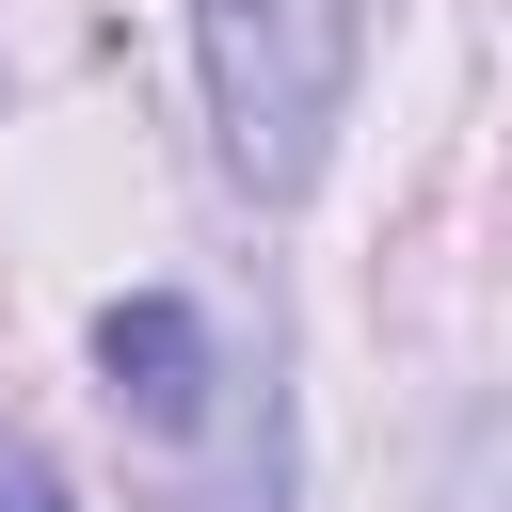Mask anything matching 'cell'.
<instances>
[{"label":"cell","mask_w":512,"mask_h":512,"mask_svg":"<svg viewBox=\"0 0 512 512\" xmlns=\"http://www.w3.org/2000/svg\"><path fill=\"white\" fill-rule=\"evenodd\" d=\"M96 400L128 432L144 512H288L272 320H240L208 288H112L96 304Z\"/></svg>","instance_id":"1"},{"label":"cell","mask_w":512,"mask_h":512,"mask_svg":"<svg viewBox=\"0 0 512 512\" xmlns=\"http://www.w3.org/2000/svg\"><path fill=\"white\" fill-rule=\"evenodd\" d=\"M192 80L224 176L256 208H304L352 112V0H192Z\"/></svg>","instance_id":"2"},{"label":"cell","mask_w":512,"mask_h":512,"mask_svg":"<svg viewBox=\"0 0 512 512\" xmlns=\"http://www.w3.org/2000/svg\"><path fill=\"white\" fill-rule=\"evenodd\" d=\"M0 512H80V496H64V464H48L32 432H0Z\"/></svg>","instance_id":"3"}]
</instances>
